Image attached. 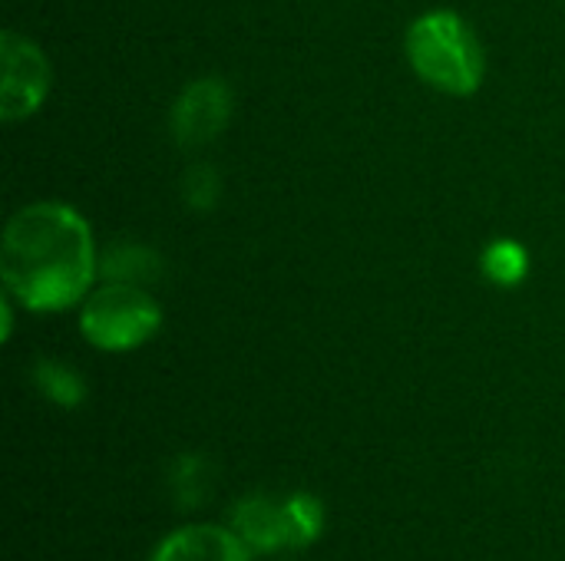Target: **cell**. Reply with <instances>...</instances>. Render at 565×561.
<instances>
[{
	"mask_svg": "<svg viewBox=\"0 0 565 561\" xmlns=\"http://www.w3.org/2000/svg\"><path fill=\"white\" fill-rule=\"evenodd\" d=\"M172 493L179 496V506L192 509L205 496V463L199 456H182L172 470Z\"/></svg>",
	"mask_w": 565,
	"mask_h": 561,
	"instance_id": "cell-12",
	"label": "cell"
},
{
	"mask_svg": "<svg viewBox=\"0 0 565 561\" xmlns=\"http://www.w3.org/2000/svg\"><path fill=\"white\" fill-rule=\"evenodd\" d=\"M7 294L26 311L50 314L86 301L99 281V251L86 218L63 202L20 208L0 241Z\"/></svg>",
	"mask_w": 565,
	"mask_h": 561,
	"instance_id": "cell-1",
	"label": "cell"
},
{
	"mask_svg": "<svg viewBox=\"0 0 565 561\" xmlns=\"http://www.w3.org/2000/svg\"><path fill=\"white\" fill-rule=\"evenodd\" d=\"M480 268H483V274H487L490 284H497V288H516L530 274V251L520 241H513V238H500V241H493V245L483 248Z\"/></svg>",
	"mask_w": 565,
	"mask_h": 561,
	"instance_id": "cell-9",
	"label": "cell"
},
{
	"mask_svg": "<svg viewBox=\"0 0 565 561\" xmlns=\"http://www.w3.org/2000/svg\"><path fill=\"white\" fill-rule=\"evenodd\" d=\"M152 561H252V549L232 526H185L159 542Z\"/></svg>",
	"mask_w": 565,
	"mask_h": 561,
	"instance_id": "cell-7",
	"label": "cell"
},
{
	"mask_svg": "<svg viewBox=\"0 0 565 561\" xmlns=\"http://www.w3.org/2000/svg\"><path fill=\"white\" fill-rule=\"evenodd\" d=\"M232 529L252 552L305 549L321 536V503L305 493L281 503L248 496L232 509Z\"/></svg>",
	"mask_w": 565,
	"mask_h": 561,
	"instance_id": "cell-4",
	"label": "cell"
},
{
	"mask_svg": "<svg viewBox=\"0 0 565 561\" xmlns=\"http://www.w3.org/2000/svg\"><path fill=\"white\" fill-rule=\"evenodd\" d=\"M162 278V258L156 248L139 245V241H119L109 245L99 255V281L113 284H132V288H149Z\"/></svg>",
	"mask_w": 565,
	"mask_h": 561,
	"instance_id": "cell-8",
	"label": "cell"
},
{
	"mask_svg": "<svg viewBox=\"0 0 565 561\" xmlns=\"http://www.w3.org/2000/svg\"><path fill=\"white\" fill-rule=\"evenodd\" d=\"M162 327V308L146 288L103 281L79 304V331L96 350L122 354L149 344Z\"/></svg>",
	"mask_w": 565,
	"mask_h": 561,
	"instance_id": "cell-3",
	"label": "cell"
},
{
	"mask_svg": "<svg viewBox=\"0 0 565 561\" xmlns=\"http://www.w3.org/2000/svg\"><path fill=\"white\" fill-rule=\"evenodd\" d=\"M232 119V89L218 76L189 83L172 103V139L179 149H202L222 136Z\"/></svg>",
	"mask_w": 565,
	"mask_h": 561,
	"instance_id": "cell-6",
	"label": "cell"
},
{
	"mask_svg": "<svg viewBox=\"0 0 565 561\" xmlns=\"http://www.w3.org/2000/svg\"><path fill=\"white\" fill-rule=\"evenodd\" d=\"M33 384L56 407H79L83 397H86L83 377L73 367L60 364V360H40L33 367Z\"/></svg>",
	"mask_w": 565,
	"mask_h": 561,
	"instance_id": "cell-10",
	"label": "cell"
},
{
	"mask_svg": "<svg viewBox=\"0 0 565 561\" xmlns=\"http://www.w3.org/2000/svg\"><path fill=\"white\" fill-rule=\"evenodd\" d=\"M182 198L192 212H212L222 198V175L209 162H195L182 175Z\"/></svg>",
	"mask_w": 565,
	"mask_h": 561,
	"instance_id": "cell-11",
	"label": "cell"
},
{
	"mask_svg": "<svg viewBox=\"0 0 565 561\" xmlns=\"http://www.w3.org/2000/svg\"><path fill=\"white\" fill-rule=\"evenodd\" d=\"M53 69L43 50L17 33L3 30L0 36V116L7 122L30 119L50 96Z\"/></svg>",
	"mask_w": 565,
	"mask_h": 561,
	"instance_id": "cell-5",
	"label": "cell"
},
{
	"mask_svg": "<svg viewBox=\"0 0 565 561\" xmlns=\"http://www.w3.org/2000/svg\"><path fill=\"white\" fill-rule=\"evenodd\" d=\"M407 60L427 86L447 96H473L487 69L477 33L454 10H430L411 23Z\"/></svg>",
	"mask_w": 565,
	"mask_h": 561,
	"instance_id": "cell-2",
	"label": "cell"
}]
</instances>
